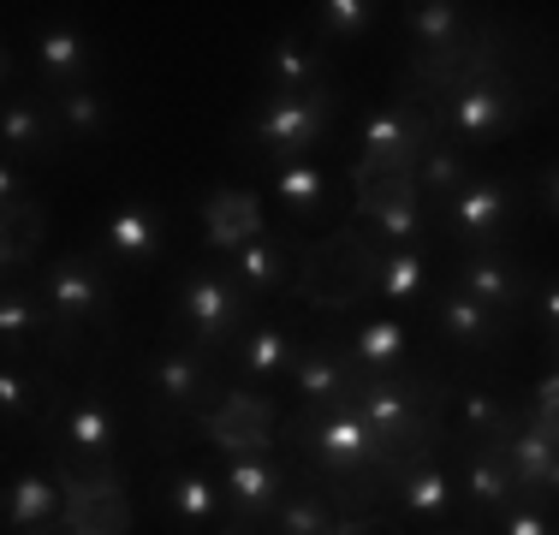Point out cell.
I'll list each match as a JSON object with an SVG mask.
<instances>
[{"mask_svg": "<svg viewBox=\"0 0 559 535\" xmlns=\"http://www.w3.org/2000/svg\"><path fill=\"white\" fill-rule=\"evenodd\" d=\"M381 286V238L369 226L345 221L316 245H298V280H292V298L304 310H328L345 316L364 298H376Z\"/></svg>", "mask_w": 559, "mask_h": 535, "instance_id": "cell-1", "label": "cell"}, {"mask_svg": "<svg viewBox=\"0 0 559 535\" xmlns=\"http://www.w3.org/2000/svg\"><path fill=\"white\" fill-rule=\"evenodd\" d=\"M66 524V488L55 471H24L7 488V530L12 535H36V530H60Z\"/></svg>", "mask_w": 559, "mask_h": 535, "instance_id": "cell-21", "label": "cell"}, {"mask_svg": "<svg viewBox=\"0 0 559 535\" xmlns=\"http://www.w3.org/2000/svg\"><path fill=\"white\" fill-rule=\"evenodd\" d=\"M352 357L369 374H399L405 357H411V328L399 316H369L364 328L352 333Z\"/></svg>", "mask_w": 559, "mask_h": 535, "instance_id": "cell-29", "label": "cell"}, {"mask_svg": "<svg viewBox=\"0 0 559 535\" xmlns=\"http://www.w3.org/2000/svg\"><path fill=\"white\" fill-rule=\"evenodd\" d=\"M286 435L304 447V459L316 464L328 482H352V476H381V482H399V464L393 452L369 435V423L357 417L352 405H304L298 417L286 423Z\"/></svg>", "mask_w": 559, "mask_h": 535, "instance_id": "cell-2", "label": "cell"}, {"mask_svg": "<svg viewBox=\"0 0 559 535\" xmlns=\"http://www.w3.org/2000/svg\"><path fill=\"white\" fill-rule=\"evenodd\" d=\"M292 238H257V245L233 250L226 268H233V280L245 292H292V280H298V257H292Z\"/></svg>", "mask_w": 559, "mask_h": 535, "instance_id": "cell-23", "label": "cell"}, {"mask_svg": "<svg viewBox=\"0 0 559 535\" xmlns=\"http://www.w3.org/2000/svg\"><path fill=\"white\" fill-rule=\"evenodd\" d=\"M43 245H48V209L36 203V197L0 209V268H7V274L31 268L36 257H43Z\"/></svg>", "mask_w": 559, "mask_h": 535, "instance_id": "cell-26", "label": "cell"}, {"mask_svg": "<svg viewBox=\"0 0 559 535\" xmlns=\"http://www.w3.org/2000/svg\"><path fill=\"white\" fill-rule=\"evenodd\" d=\"M500 535H554L548 506H536V500H524V494H512V500L500 506Z\"/></svg>", "mask_w": 559, "mask_h": 535, "instance_id": "cell-40", "label": "cell"}, {"mask_svg": "<svg viewBox=\"0 0 559 535\" xmlns=\"http://www.w3.org/2000/svg\"><path fill=\"white\" fill-rule=\"evenodd\" d=\"M542 209L559 221V167H548V179H542Z\"/></svg>", "mask_w": 559, "mask_h": 535, "instance_id": "cell-43", "label": "cell"}, {"mask_svg": "<svg viewBox=\"0 0 559 535\" xmlns=\"http://www.w3.org/2000/svg\"><path fill=\"white\" fill-rule=\"evenodd\" d=\"M441 114L435 107H423L417 96H399L381 107V114L364 119V155L352 160V173H364V179H381V173H417L423 155L441 143Z\"/></svg>", "mask_w": 559, "mask_h": 535, "instance_id": "cell-3", "label": "cell"}, {"mask_svg": "<svg viewBox=\"0 0 559 535\" xmlns=\"http://www.w3.org/2000/svg\"><path fill=\"white\" fill-rule=\"evenodd\" d=\"M452 535H471V530H452Z\"/></svg>", "mask_w": 559, "mask_h": 535, "instance_id": "cell-46", "label": "cell"}, {"mask_svg": "<svg viewBox=\"0 0 559 535\" xmlns=\"http://www.w3.org/2000/svg\"><path fill=\"white\" fill-rule=\"evenodd\" d=\"M203 238H209V250H221V257H233V250L269 238V233H262V197L245 191V185H221V191H209Z\"/></svg>", "mask_w": 559, "mask_h": 535, "instance_id": "cell-19", "label": "cell"}, {"mask_svg": "<svg viewBox=\"0 0 559 535\" xmlns=\"http://www.w3.org/2000/svg\"><path fill=\"white\" fill-rule=\"evenodd\" d=\"M334 107H340L334 84L310 90V96H269L250 114V143L269 150L274 160H304L322 143V131L334 126Z\"/></svg>", "mask_w": 559, "mask_h": 535, "instance_id": "cell-6", "label": "cell"}, {"mask_svg": "<svg viewBox=\"0 0 559 535\" xmlns=\"http://www.w3.org/2000/svg\"><path fill=\"white\" fill-rule=\"evenodd\" d=\"M209 535H262V530H250V524H233V518H226L221 530H209Z\"/></svg>", "mask_w": 559, "mask_h": 535, "instance_id": "cell-44", "label": "cell"}, {"mask_svg": "<svg viewBox=\"0 0 559 535\" xmlns=\"http://www.w3.org/2000/svg\"><path fill=\"white\" fill-rule=\"evenodd\" d=\"M173 321H185L191 345H209V352H226V345H238L257 328L245 286L233 274H221V268H191L173 286Z\"/></svg>", "mask_w": 559, "mask_h": 535, "instance_id": "cell-4", "label": "cell"}, {"mask_svg": "<svg viewBox=\"0 0 559 535\" xmlns=\"http://www.w3.org/2000/svg\"><path fill=\"white\" fill-rule=\"evenodd\" d=\"M464 179H471V173H464V155L452 150L447 138L435 143V150L423 155V167H417V191H423V197H435V203H452Z\"/></svg>", "mask_w": 559, "mask_h": 535, "instance_id": "cell-37", "label": "cell"}, {"mask_svg": "<svg viewBox=\"0 0 559 535\" xmlns=\"http://www.w3.org/2000/svg\"><path fill=\"white\" fill-rule=\"evenodd\" d=\"M530 310H536V316H542V328H548L554 340H559V280H542L536 298H530Z\"/></svg>", "mask_w": 559, "mask_h": 535, "instance_id": "cell-41", "label": "cell"}, {"mask_svg": "<svg viewBox=\"0 0 559 535\" xmlns=\"http://www.w3.org/2000/svg\"><path fill=\"white\" fill-rule=\"evenodd\" d=\"M376 0H322L316 7V31L322 36H369L376 31Z\"/></svg>", "mask_w": 559, "mask_h": 535, "instance_id": "cell-39", "label": "cell"}, {"mask_svg": "<svg viewBox=\"0 0 559 535\" xmlns=\"http://www.w3.org/2000/svg\"><path fill=\"white\" fill-rule=\"evenodd\" d=\"M162 506L191 530H215L226 494H221V482H209L203 471H167L162 476Z\"/></svg>", "mask_w": 559, "mask_h": 535, "instance_id": "cell-27", "label": "cell"}, {"mask_svg": "<svg viewBox=\"0 0 559 535\" xmlns=\"http://www.w3.org/2000/svg\"><path fill=\"white\" fill-rule=\"evenodd\" d=\"M452 405H459L464 440H483V447H500V440L518 428V411L500 405L488 387H459V393H452Z\"/></svg>", "mask_w": 559, "mask_h": 535, "instance_id": "cell-33", "label": "cell"}, {"mask_svg": "<svg viewBox=\"0 0 559 535\" xmlns=\"http://www.w3.org/2000/svg\"><path fill=\"white\" fill-rule=\"evenodd\" d=\"M55 459L72 464L84 476H119L114 471V411L102 399V387H84L78 399H66L60 423H55Z\"/></svg>", "mask_w": 559, "mask_h": 535, "instance_id": "cell-8", "label": "cell"}, {"mask_svg": "<svg viewBox=\"0 0 559 535\" xmlns=\"http://www.w3.org/2000/svg\"><path fill=\"white\" fill-rule=\"evenodd\" d=\"M512 494H518L512 459H506L500 447H483V440H471V459H464V500H471L476 512H500Z\"/></svg>", "mask_w": 559, "mask_h": 535, "instance_id": "cell-28", "label": "cell"}, {"mask_svg": "<svg viewBox=\"0 0 559 535\" xmlns=\"http://www.w3.org/2000/svg\"><path fill=\"white\" fill-rule=\"evenodd\" d=\"M269 185H274V203H286V214H298V221L322 214L328 191H334V179H328L316 160H274Z\"/></svg>", "mask_w": 559, "mask_h": 535, "instance_id": "cell-31", "label": "cell"}, {"mask_svg": "<svg viewBox=\"0 0 559 535\" xmlns=\"http://www.w3.org/2000/svg\"><path fill=\"white\" fill-rule=\"evenodd\" d=\"M197 428L209 435V447L233 452V459H250V452H269L274 435H280L286 423H280L274 399L250 393V387H233V393H226L221 405L209 411V417H197Z\"/></svg>", "mask_w": 559, "mask_h": 535, "instance_id": "cell-13", "label": "cell"}, {"mask_svg": "<svg viewBox=\"0 0 559 535\" xmlns=\"http://www.w3.org/2000/svg\"><path fill=\"white\" fill-rule=\"evenodd\" d=\"M530 411H542V417H554V423H559V369L536 381V399H530Z\"/></svg>", "mask_w": 559, "mask_h": 535, "instance_id": "cell-42", "label": "cell"}, {"mask_svg": "<svg viewBox=\"0 0 559 535\" xmlns=\"http://www.w3.org/2000/svg\"><path fill=\"white\" fill-rule=\"evenodd\" d=\"M36 535H66V530H36Z\"/></svg>", "mask_w": 559, "mask_h": 535, "instance_id": "cell-45", "label": "cell"}, {"mask_svg": "<svg viewBox=\"0 0 559 535\" xmlns=\"http://www.w3.org/2000/svg\"><path fill=\"white\" fill-rule=\"evenodd\" d=\"M512 209H518V191L506 179H464L459 197L447 203V226H452V238L488 250L500 238V226H506Z\"/></svg>", "mask_w": 559, "mask_h": 535, "instance_id": "cell-16", "label": "cell"}, {"mask_svg": "<svg viewBox=\"0 0 559 535\" xmlns=\"http://www.w3.org/2000/svg\"><path fill=\"white\" fill-rule=\"evenodd\" d=\"M36 292H43L48 304H55V316H66L72 328H96V333H114V292H108V274H102L96 257H60L43 268V280H36Z\"/></svg>", "mask_w": 559, "mask_h": 535, "instance_id": "cell-9", "label": "cell"}, {"mask_svg": "<svg viewBox=\"0 0 559 535\" xmlns=\"http://www.w3.org/2000/svg\"><path fill=\"white\" fill-rule=\"evenodd\" d=\"M352 221L369 226L388 250H417L423 233H429V209H423L417 173H381V179L352 173Z\"/></svg>", "mask_w": 559, "mask_h": 535, "instance_id": "cell-5", "label": "cell"}, {"mask_svg": "<svg viewBox=\"0 0 559 535\" xmlns=\"http://www.w3.org/2000/svg\"><path fill=\"white\" fill-rule=\"evenodd\" d=\"M376 298H388V304L429 298V262H423L417 250H381V286H376Z\"/></svg>", "mask_w": 559, "mask_h": 535, "instance_id": "cell-36", "label": "cell"}, {"mask_svg": "<svg viewBox=\"0 0 559 535\" xmlns=\"http://www.w3.org/2000/svg\"><path fill=\"white\" fill-rule=\"evenodd\" d=\"M60 114L43 96H7L0 107V143L7 160H55L60 155Z\"/></svg>", "mask_w": 559, "mask_h": 535, "instance_id": "cell-18", "label": "cell"}, {"mask_svg": "<svg viewBox=\"0 0 559 535\" xmlns=\"http://www.w3.org/2000/svg\"><path fill=\"white\" fill-rule=\"evenodd\" d=\"M150 393L197 423V417H209L233 387H226V374H221V352H209V345H173V352H162L150 364Z\"/></svg>", "mask_w": 559, "mask_h": 535, "instance_id": "cell-7", "label": "cell"}, {"mask_svg": "<svg viewBox=\"0 0 559 535\" xmlns=\"http://www.w3.org/2000/svg\"><path fill=\"white\" fill-rule=\"evenodd\" d=\"M340 524L334 500L322 494V482H304V488L286 494V506L274 512V535H328Z\"/></svg>", "mask_w": 559, "mask_h": 535, "instance_id": "cell-34", "label": "cell"}, {"mask_svg": "<svg viewBox=\"0 0 559 535\" xmlns=\"http://www.w3.org/2000/svg\"><path fill=\"white\" fill-rule=\"evenodd\" d=\"M369 387V369L352 357V345L340 340H304L298 364H292V393L304 405H352L357 393Z\"/></svg>", "mask_w": 559, "mask_h": 535, "instance_id": "cell-11", "label": "cell"}, {"mask_svg": "<svg viewBox=\"0 0 559 535\" xmlns=\"http://www.w3.org/2000/svg\"><path fill=\"white\" fill-rule=\"evenodd\" d=\"M405 31L423 54H441V48L459 43L471 24H464V7H452V0H423V7H405Z\"/></svg>", "mask_w": 559, "mask_h": 535, "instance_id": "cell-35", "label": "cell"}, {"mask_svg": "<svg viewBox=\"0 0 559 535\" xmlns=\"http://www.w3.org/2000/svg\"><path fill=\"white\" fill-rule=\"evenodd\" d=\"M66 488V535H131V494L119 488V476H84L72 464H48Z\"/></svg>", "mask_w": 559, "mask_h": 535, "instance_id": "cell-10", "label": "cell"}, {"mask_svg": "<svg viewBox=\"0 0 559 535\" xmlns=\"http://www.w3.org/2000/svg\"><path fill=\"white\" fill-rule=\"evenodd\" d=\"M500 452L512 459L518 494H559V423L542 411H524L518 428L500 440Z\"/></svg>", "mask_w": 559, "mask_h": 535, "instance_id": "cell-15", "label": "cell"}, {"mask_svg": "<svg viewBox=\"0 0 559 535\" xmlns=\"http://www.w3.org/2000/svg\"><path fill=\"white\" fill-rule=\"evenodd\" d=\"M435 328L447 333V345H459V352H488V345L506 340V328H512V316L488 310V304L464 298V292H441L435 298Z\"/></svg>", "mask_w": 559, "mask_h": 535, "instance_id": "cell-22", "label": "cell"}, {"mask_svg": "<svg viewBox=\"0 0 559 535\" xmlns=\"http://www.w3.org/2000/svg\"><path fill=\"white\" fill-rule=\"evenodd\" d=\"M221 494H226V518H233V524L262 530V518L274 524V512L286 506L292 471H286L280 459H269V452H250V459H226Z\"/></svg>", "mask_w": 559, "mask_h": 535, "instance_id": "cell-12", "label": "cell"}, {"mask_svg": "<svg viewBox=\"0 0 559 535\" xmlns=\"http://www.w3.org/2000/svg\"><path fill=\"white\" fill-rule=\"evenodd\" d=\"M554 357H559V340H554Z\"/></svg>", "mask_w": 559, "mask_h": 535, "instance_id": "cell-47", "label": "cell"}, {"mask_svg": "<svg viewBox=\"0 0 559 535\" xmlns=\"http://www.w3.org/2000/svg\"><path fill=\"white\" fill-rule=\"evenodd\" d=\"M452 292H464V298L488 304V310H500V316H518L530 298H536V280H530L524 268H512L506 257H495V250H476V257L459 268Z\"/></svg>", "mask_w": 559, "mask_h": 535, "instance_id": "cell-17", "label": "cell"}, {"mask_svg": "<svg viewBox=\"0 0 559 535\" xmlns=\"http://www.w3.org/2000/svg\"><path fill=\"white\" fill-rule=\"evenodd\" d=\"M262 72H269L274 96H310V90H322V54L304 48L298 36H280L269 60H262Z\"/></svg>", "mask_w": 559, "mask_h": 535, "instance_id": "cell-32", "label": "cell"}, {"mask_svg": "<svg viewBox=\"0 0 559 535\" xmlns=\"http://www.w3.org/2000/svg\"><path fill=\"white\" fill-rule=\"evenodd\" d=\"M31 60H36V78L55 84L60 96H66V90H84L90 66H96V60H90V36L72 31V24H36Z\"/></svg>", "mask_w": 559, "mask_h": 535, "instance_id": "cell-20", "label": "cell"}, {"mask_svg": "<svg viewBox=\"0 0 559 535\" xmlns=\"http://www.w3.org/2000/svg\"><path fill=\"white\" fill-rule=\"evenodd\" d=\"M518 114H524V96H518V84L500 72V78H483V84L459 90V96L441 107V126L459 143H488V138H500Z\"/></svg>", "mask_w": 559, "mask_h": 535, "instance_id": "cell-14", "label": "cell"}, {"mask_svg": "<svg viewBox=\"0 0 559 535\" xmlns=\"http://www.w3.org/2000/svg\"><path fill=\"white\" fill-rule=\"evenodd\" d=\"M393 500H399V512H405V518L435 524V518L452 506V476L441 471V459L411 464V471H399V482H393Z\"/></svg>", "mask_w": 559, "mask_h": 535, "instance_id": "cell-30", "label": "cell"}, {"mask_svg": "<svg viewBox=\"0 0 559 535\" xmlns=\"http://www.w3.org/2000/svg\"><path fill=\"white\" fill-rule=\"evenodd\" d=\"M233 352H238V369H245L250 381H274V374H292L304 340L286 328V321H257V328H250Z\"/></svg>", "mask_w": 559, "mask_h": 535, "instance_id": "cell-25", "label": "cell"}, {"mask_svg": "<svg viewBox=\"0 0 559 535\" xmlns=\"http://www.w3.org/2000/svg\"><path fill=\"white\" fill-rule=\"evenodd\" d=\"M55 114H60V131L66 138H102L108 131V102L96 96V90H66V96L55 102Z\"/></svg>", "mask_w": 559, "mask_h": 535, "instance_id": "cell-38", "label": "cell"}, {"mask_svg": "<svg viewBox=\"0 0 559 535\" xmlns=\"http://www.w3.org/2000/svg\"><path fill=\"white\" fill-rule=\"evenodd\" d=\"M102 250H108L114 262H155L162 257V214L150 203L114 209L108 226H102Z\"/></svg>", "mask_w": 559, "mask_h": 535, "instance_id": "cell-24", "label": "cell"}]
</instances>
